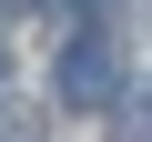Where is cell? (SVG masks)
Returning <instances> with one entry per match:
<instances>
[{
    "label": "cell",
    "instance_id": "7a4b0ae2",
    "mask_svg": "<svg viewBox=\"0 0 152 142\" xmlns=\"http://www.w3.org/2000/svg\"><path fill=\"white\" fill-rule=\"evenodd\" d=\"M0 81H10V61H0Z\"/></svg>",
    "mask_w": 152,
    "mask_h": 142
},
{
    "label": "cell",
    "instance_id": "6da1fadb",
    "mask_svg": "<svg viewBox=\"0 0 152 142\" xmlns=\"http://www.w3.org/2000/svg\"><path fill=\"white\" fill-rule=\"evenodd\" d=\"M51 81H61V102H71V112H102V102L122 91V71H112V51H102V41H71Z\"/></svg>",
    "mask_w": 152,
    "mask_h": 142
}]
</instances>
